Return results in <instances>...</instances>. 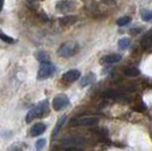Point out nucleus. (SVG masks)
<instances>
[{
	"mask_svg": "<svg viewBox=\"0 0 152 151\" xmlns=\"http://www.w3.org/2000/svg\"><path fill=\"white\" fill-rule=\"evenodd\" d=\"M132 22V18L129 16H123L121 18L117 19V25L118 26H125L127 24H129Z\"/></svg>",
	"mask_w": 152,
	"mask_h": 151,
	"instance_id": "obj_18",
	"label": "nucleus"
},
{
	"mask_svg": "<svg viewBox=\"0 0 152 151\" xmlns=\"http://www.w3.org/2000/svg\"><path fill=\"white\" fill-rule=\"evenodd\" d=\"M107 95L111 99H115V100H121V99H126V95H124L121 91H116V90H113V91H109L107 92Z\"/></svg>",
	"mask_w": 152,
	"mask_h": 151,
	"instance_id": "obj_15",
	"label": "nucleus"
},
{
	"mask_svg": "<svg viewBox=\"0 0 152 151\" xmlns=\"http://www.w3.org/2000/svg\"><path fill=\"white\" fill-rule=\"evenodd\" d=\"M56 8H57L58 12H60V13H68L70 10H73L74 4L72 1H69V0H60V1L57 2Z\"/></svg>",
	"mask_w": 152,
	"mask_h": 151,
	"instance_id": "obj_7",
	"label": "nucleus"
},
{
	"mask_svg": "<svg viewBox=\"0 0 152 151\" xmlns=\"http://www.w3.org/2000/svg\"><path fill=\"white\" fill-rule=\"evenodd\" d=\"M66 120H67V116H61V117L58 119L57 124L55 125V128H53V131H52V136H53V138L57 136L58 134H59V132L61 131V128H63V126L65 125Z\"/></svg>",
	"mask_w": 152,
	"mask_h": 151,
	"instance_id": "obj_12",
	"label": "nucleus"
},
{
	"mask_svg": "<svg viewBox=\"0 0 152 151\" xmlns=\"http://www.w3.org/2000/svg\"><path fill=\"white\" fill-rule=\"evenodd\" d=\"M84 144H85V139L82 136L69 135L63 140V145L66 149L67 148H81Z\"/></svg>",
	"mask_w": 152,
	"mask_h": 151,
	"instance_id": "obj_4",
	"label": "nucleus"
},
{
	"mask_svg": "<svg viewBox=\"0 0 152 151\" xmlns=\"http://www.w3.org/2000/svg\"><path fill=\"white\" fill-rule=\"evenodd\" d=\"M131 45V39L129 38H123L118 41V47L121 49H127Z\"/></svg>",
	"mask_w": 152,
	"mask_h": 151,
	"instance_id": "obj_17",
	"label": "nucleus"
},
{
	"mask_svg": "<svg viewBox=\"0 0 152 151\" xmlns=\"http://www.w3.org/2000/svg\"><path fill=\"white\" fill-rule=\"evenodd\" d=\"M10 151H23L20 148H18V147H13L12 149H10Z\"/></svg>",
	"mask_w": 152,
	"mask_h": 151,
	"instance_id": "obj_23",
	"label": "nucleus"
},
{
	"mask_svg": "<svg viewBox=\"0 0 152 151\" xmlns=\"http://www.w3.org/2000/svg\"><path fill=\"white\" fill-rule=\"evenodd\" d=\"M69 105V99L66 95H58L52 100V108L56 111H60Z\"/></svg>",
	"mask_w": 152,
	"mask_h": 151,
	"instance_id": "obj_6",
	"label": "nucleus"
},
{
	"mask_svg": "<svg viewBox=\"0 0 152 151\" xmlns=\"http://www.w3.org/2000/svg\"><path fill=\"white\" fill-rule=\"evenodd\" d=\"M99 123V118L95 116H81L72 120L73 125L78 126H94Z\"/></svg>",
	"mask_w": 152,
	"mask_h": 151,
	"instance_id": "obj_5",
	"label": "nucleus"
},
{
	"mask_svg": "<svg viewBox=\"0 0 152 151\" xmlns=\"http://www.w3.org/2000/svg\"><path fill=\"white\" fill-rule=\"evenodd\" d=\"M0 40H2V41L6 42V43H14V41H15L12 37L7 35L6 33H4L2 31H0Z\"/></svg>",
	"mask_w": 152,
	"mask_h": 151,
	"instance_id": "obj_21",
	"label": "nucleus"
},
{
	"mask_svg": "<svg viewBox=\"0 0 152 151\" xmlns=\"http://www.w3.org/2000/svg\"><path fill=\"white\" fill-rule=\"evenodd\" d=\"M63 78L66 82H76L78 78H81V72L78 69H70L64 74Z\"/></svg>",
	"mask_w": 152,
	"mask_h": 151,
	"instance_id": "obj_8",
	"label": "nucleus"
},
{
	"mask_svg": "<svg viewBox=\"0 0 152 151\" xmlns=\"http://www.w3.org/2000/svg\"><path fill=\"white\" fill-rule=\"evenodd\" d=\"M49 113V103L48 101H41L40 103H38L35 107H33L27 113L25 117V122L26 123H31L32 120H34L35 118H39V117H42L45 116V114Z\"/></svg>",
	"mask_w": 152,
	"mask_h": 151,
	"instance_id": "obj_1",
	"label": "nucleus"
},
{
	"mask_svg": "<svg viewBox=\"0 0 152 151\" xmlns=\"http://www.w3.org/2000/svg\"><path fill=\"white\" fill-rule=\"evenodd\" d=\"M76 21H77V17L76 16H72V15L64 16V17L59 19L60 24H63V25H73L74 23H76Z\"/></svg>",
	"mask_w": 152,
	"mask_h": 151,
	"instance_id": "obj_14",
	"label": "nucleus"
},
{
	"mask_svg": "<svg viewBox=\"0 0 152 151\" xmlns=\"http://www.w3.org/2000/svg\"><path fill=\"white\" fill-rule=\"evenodd\" d=\"M141 45L144 49H149L152 47V30H150L148 33L143 35V38L141 40Z\"/></svg>",
	"mask_w": 152,
	"mask_h": 151,
	"instance_id": "obj_11",
	"label": "nucleus"
},
{
	"mask_svg": "<svg viewBox=\"0 0 152 151\" xmlns=\"http://www.w3.org/2000/svg\"><path fill=\"white\" fill-rule=\"evenodd\" d=\"M37 57V59H38L40 63H47V62H49L50 60V56H49V54L48 52H45V51H39L38 54L35 55Z\"/></svg>",
	"mask_w": 152,
	"mask_h": 151,
	"instance_id": "obj_16",
	"label": "nucleus"
},
{
	"mask_svg": "<svg viewBox=\"0 0 152 151\" xmlns=\"http://www.w3.org/2000/svg\"><path fill=\"white\" fill-rule=\"evenodd\" d=\"M4 4H5V0H0V12H1L2 8H4Z\"/></svg>",
	"mask_w": 152,
	"mask_h": 151,
	"instance_id": "obj_24",
	"label": "nucleus"
},
{
	"mask_svg": "<svg viewBox=\"0 0 152 151\" xmlns=\"http://www.w3.org/2000/svg\"><path fill=\"white\" fill-rule=\"evenodd\" d=\"M45 130H47L45 124H43V123H37V124H34V125L32 126L30 133H31V136H39V135L43 134Z\"/></svg>",
	"mask_w": 152,
	"mask_h": 151,
	"instance_id": "obj_10",
	"label": "nucleus"
},
{
	"mask_svg": "<svg viewBox=\"0 0 152 151\" xmlns=\"http://www.w3.org/2000/svg\"><path fill=\"white\" fill-rule=\"evenodd\" d=\"M94 81H95V75L93 74V73H89V74H86L84 77H82V80H81L80 84H81L82 86H86V85L92 84Z\"/></svg>",
	"mask_w": 152,
	"mask_h": 151,
	"instance_id": "obj_13",
	"label": "nucleus"
},
{
	"mask_svg": "<svg viewBox=\"0 0 152 151\" xmlns=\"http://www.w3.org/2000/svg\"><path fill=\"white\" fill-rule=\"evenodd\" d=\"M125 74L127 76H137L140 75V69L137 67H129V68H127L125 70Z\"/></svg>",
	"mask_w": 152,
	"mask_h": 151,
	"instance_id": "obj_19",
	"label": "nucleus"
},
{
	"mask_svg": "<svg viewBox=\"0 0 152 151\" xmlns=\"http://www.w3.org/2000/svg\"><path fill=\"white\" fill-rule=\"evenodd\" d=\"M56 72V66L53 64H51L50 62L47 63H42L38 72V78L39 80H47L55 74Z\"/></svg>",
	"mask_w": 152,
	"mask_h": 151,
	"instance_id": "obj_3",
	"label": "nucleus"
},
{
	"mask_svg": "<svg viewBox=\"0 0 152 151\" xmlns=\"http://www.w3.org/2000/svg\"><path fill=\"white\" fill-rule=\"evenodd\" d=\"M45 144H47L45 139H40L39 141H37V143H35V150L41 151L45 147Z\"/></svg>",
	"mask_w": 152,
	"mask_h": 151,
	"instance_id": "obj_22",
	"label": "nucleus"
},
{
	"mask_svg": "<svg viewBox=\"0 0 152 151\" xmlns=\"http://www.w3.org/2000/svg\"><path fill=\"white\" fill-rule=\"evenodd\" d=\"M121 59V55H119V54H109L107 56L102 57L101 63L107 64V65H111V64L118 63Z\"/></svg>",
	"mask_w": 152,
	"mask_h": 151,
	"instance_id": "obj_9",
	"label": "nucleus"
},
{
	"mask_svg": "<svg viewBox=\"0 0 152 151\" xmlns=\"http://www.w3.org/2000/svg\"><path fill=\"white\" fill-rule=\"evenodd\" d=\"M141 18L144 22H150L152 21V12L151 10H143L141 13Z\"/></svg>",
	"mask_w": 152,
	"mask_h": 151,
	"instance_id": "obj_20",
	"label": "nucleus"
},
{
	"mask_svg": "<svg viewBox=\"0 0 152 151\" xmlns=\"http://www.w3.org/2000/svg\"><path fill=\"white\" fill-rule=\"evenodd\" d=\"M77 52H78V44L76 42H72V41L61 44L57 51L58 56L63 57V58H69V57L76 55Z\"/></svg>",
	"mask_w": 152,
	"mask_h": 151,
	"instance_id": "obj_2",
	"label": "nucleus"
}]
</instances>
